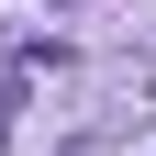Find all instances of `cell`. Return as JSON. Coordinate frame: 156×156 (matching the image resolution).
<instances>
[{
  "instance_id": "obj_1",
  "label": "cell",
  "mask_w": 156,
  "mask_h": 156,
  "mask_svg": "<svg viewBox=\"0 0 156 156\" xmlns=\"http://www.w3.org/2000/svg\"><path fill=\"white\" fill-rule=\"evenodd\" d=\"M0 145H11V101H0Z\"/></svg>"
}]
</instances>
